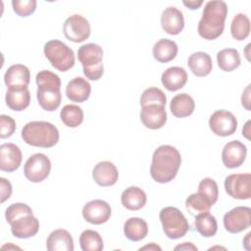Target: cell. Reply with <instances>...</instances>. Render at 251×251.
I'll return each mask as SVG.
<instances>
[{"instance_id": "33", "label": "cell", "mask_w": 251, "mask_h": 251, "mask_svg": "<svg viewBox=\"0 0 251 251\" xmlns=\"http://www.w3.org/2000/svg\"><path fill=\"white\" fill-rule=\"evenodd\" d=\"M60 118L68 127H76L83 122V111L75 104H68L63 107Z\"/></svg>"}, {"instance_id": "6", "label": "cell", "mask_w": 251, "mask_h": 251, "mask_svg": "<svg viewBox=\"0 0 251 251\" xmlns=\"http://www.w3.org/2000/svg\"><path fill=\"white\" fill-rule=\"evenodd\" d=\"M43 52L53 68L60 72H67L75 65V53L64 42L53 39L44 44Z\"/></svg>"}, {"instance_id": "21", "label": "cell", "mask_w": 251, "mask_h": 251, "mask_svg": "<svg viewBox=\"0 0 251 251\" xmlns=\"http://www.w3.org/2000/svg\"><path fill=\"white\" fill-rule=\"evenodd\" d=\"M90 92L91 85L81 76L73 78L66 86V95L73 102L81 103L86 101L90 96Z\"/></svg>"}, {"instance_id": "11", "label": "cell", "mask_w": 251, "mask_h": 251, "mask_svg": "<svg viewBox=\"0 0 251 251\" xmlns=\"http://www.w3.org/2000/svg\"><path fill=\"white\" fill-rule=\"evenodd\" d=\"M209 126L216 135L226 137L235 132L237 128V120L231 112L218 110L211 115L209 119Z\"/></svg>"}, {"instance_id": "20", "label": "cell", "mask_w": 251, "mask_h": 251, "mask_svg": "<svg viewBox=\"0 0 251 251\" xmlns=\"http://www.w3.org/2000/svg\"><path fill=\"white\" fill-rule=\"evenodd\" d=\"M30 79V73L26 66L22 64L12 65L4 75V81L10 87H27Z\"/></svg>"}, {"instance_id": "18", "label": "cell", "mask_w": 251, "mask_h": 251, "mask_svg": "<svg viewBox=\"0 0 251 251\" xmlns=\"http://www.w3.org/2000/svg\"><path fill=\"white\" fill-rule=\"evenodd\" d=\"M162 28L171 35L180 33L184 27V18L182 13L176 7L166 8L161 16Z\"/></svg>"}, {"instance_id": "45", "label": "cell", "mask_w": 251, "mask_h": 251, "mask_svg": "<svg viewBox=\"0 0 251 251\" xmlns=\"http://www.w3.org/2000/svg\"><path fill=\"white\" fill-rule=\"evenodd\" d=\"M250 121H248L246 124H245V126H244V127H243V129H242V133H243V135L247 138V139H249V133H250V130H249V127H250Z\"/></svg>"}, {"instance_id": "35", "label": "cell", "mask_w": 251, "mask_h": 251, "mask_svg": "<svg viewBox=\"0 0 251 251\" xmlns=\"http://www.w3.org/2000/svg\"><path fill=\"white\" fill-rule=\"evenodd\" d=\"M211 206L212 205L209 203V201L198 192L190 194L185 200V208L192 216L209 212Z\"/></svg>"}, {"instance_id": "16", "label": "cell", "mask_w": 251, "mask_h": 251, "mask_svg": "<svg viewBox=\"0 0 251 251\" xmlns=\"http://www.w3.org/2000/svg\"><path fill=\"white\" fill-rule=\"evenodd\" d=\"M140 121L144 126L150 129H158L163 127L167 122V112L165 110V106H143L140 111Z\"/></svg>"}, {"instance_id": "39", "label": "cell", "mask_w": 251, "mask_h": 251, "mask_svg": "<svg viewBox=\"0 0 251 251\" xmlns=\"http://www.w3.org/2000/svg\"><path fill=\"white\" fill-rule=\"evenodd\" d=\"M16 130V122L13 118L7 115L0 116V137H10Z\"/></svg>"}, {"instance_id": "29", "label": "cell", "mask_w": 251, "mask_h": 251, "mask_svg": "<svg viewBox=\"0 0 251 251\" xmlns=\"http://www.w3.org/2000/svg\"><path fill=\"white\" fill-rule=\"evenodd\" d=\"M124 233L131 241H140L148 234V225L141 218H129L124 225Z\"/></svg>"}, {"instance_id": "43", "label": "cell", "mask_w": 251, "mask_h": 251, "mask_svg": "<svg viewBox=\"0 0 251 251\" xmlns=\"http://www.w3.org/2000/svg\"><path fill=\"white\" fill-rule=\"evenodd\" d=\"M184 6H186L187 8L191 9V10H195V9H198L202 4H203V1L202 0H192V1H183L182 2Z\"/></svg>"}, {"instance_id": "15", "label": "cell", "mask_w": 251, "mask_h": 251, "mask_svg": "<svg viewBox=\"0 0 251 251\" xmlns=\"http://www.w3.org/2000/svg\"><path fill=\"white\" fill-rule=\"evenodd\" d=\"M246 155V146L239 140H231L224 146L222 151V160L226 168L235 169L243 164Z\"/></svg>"}, {"instance_id": "17", "label": "cell", "mask_w": 251, "mask_h": 251, "mask_svg": "<svg viewBox=\"0 0 251 251\" xmlns=\"http://www.w3.org/2000/svg\"><path fill=\"white\" fill-rule=\"evenodd\" d=\"M21 149L14 143H3L0 146V170L7 173L15 172L22 163Z\"/></svg>"}, {"instance_id": "23", "label": "cell", "mask_w": 251, "mask_h": 251, "mask_svg": "<svg viewBox=\"0 0 251 251\" xmlns=\"http://www.w3.org/2000/svg\"><path fill=\"white\" fill-rule=\"evenodd\" d=\"M161 81L169 91H176L185 85L187 73L181 67H171L162 74Z\"/></svg>"}, {"instance_id": "38", "label": "cell", "mask_w": 251, "mask_h": 251, "mask_svg": "<svg viewBox=\"0 0 251 251\" xmlns=\"http://www.w3.org/2000/svg\"><path fill=\"white\" fill-rule=\"evenodd\" d=\"M35 0H13L12 6L14 12L20 17H27L36 9Z\"/></svg>"}, {"instance_id": "7", "label": "cell", "mask_w": 251, "mask_h": 251, "mask_svg": "<svg viewBox=\"0 0 251 251\" xmlns=\"http://www.w3.org/2000/svg\"><path fill=\"white\" fill-rule=\"evenodd\" d=\"M159 218L165 234L171 239L180 238L189 230V224L186 218L176 207L169 206L163 208L160 211Z\"/></svg>"}, {"instance_id": "24", "label": "cell", "mask_w": 251, "mask_h": 251, "mask_svg": "<svg viewBox=\"0 0 251 251\" xmlns=\"http://www.w3.org/2000/svg\"><path fill=\"white\" fill-rule=\"evenodd\" d=\"M6 104L13 111L26 109L30 102V93L27 87H10L6 92Z\"/></svg>"}, {"instance_id": "27", "label": "cell", "mask_w": 251, "mask_h": 251, "mask_svg": "<svg viewBox=\"0 0 251 251\" xmlns=\"http://www.w3.org/2000/svg\"><path fill=\"white\" fill-rule=\"evenodd\" d=\"M170 109L175 117L185 118L194 112L195 102L187 93H180L171 100Z\"/></svg>"}, {"instance_id": "13", "label": "cell", "mask_w": 251, "mask_h": 251, "mask_svg": "<svg viewBox=\"0 0 251 251\" xmlns=\"http://www.w3.org/2000/svg\"><path fill=\"white\" fill-rule=\"evenodd\" d=\"M9 225L11 232L18 238H29L34 236L39 229V221L35 218L32 212H27L14 218Z\"/></svg>"}, {"instance_id": "44", "label": "cell", "mask_w": 251, "mask_h": 251, "mask_svg": "<svg viewBox=\"0 0 251 251\" xmlns=\"http://www.w3.org/2000/svg\"><path fill=\"white\" fill-rule=\"evenodd\" d=\"M139 250H159V251H161L162 249H161L160 246H158L157 244L152 242V243H150L148 245H145V246L139 248Z\"/></svg>"}, {"instance_id": "40", "label": "cell", "mask_w": 251, "mask_h": 251, "mask_svg": "<svg viewBox=\"0 0 251 251\" xmlns=\"http://www.w3.org/2000/svg\"><path fill=\"white\" fill-rule=\"evenodd\" d=\"M1 182V202L4 203L7 199L10 198L12 194V185L9 180L4 177L0 178Z\"/></svg>"}, {"instance_id": "37", "label": "cell", "mask_w": 251, "mask_h": 251, "mask_svg": "<svg viewBox=\"0 0 251 251\" xmlns=\"http://www.w3.org/2000/svg\"><path fill=\"white\" fill-rule=\"evenodd\" d=\"M198 193H200L202 196H204L209 203L213 206L219 196V189L217 182L210 177L203 178L198 185Z\"/></svg>"}, {"instance_id": "2", "label": "cell", "mask_w": 251, "mask_h": 251, "mask_svg": "<svg viewBox=\"0 0 251 251\" xmlns=\"http://www.w3.org/2000/svg\"><path fill=\"white\" fill-rule=\"evenodd\" d=\"M227 15V5L221 0L208 1L203 9L202 18L197 26L199 35L206 40L218 38L224 31Z\"/></svg>"}, {"instance_id": "28", "label": "cell", "mask_w": 251, "mask_h": 251, "mask_svg": "<svg viewBox=\"0 0 251 251\" xmlns=\"http://www.w3.org/2000/svg\"><path fill=\"white\" fill-rule=\"evenodd\" d=\"M177 44L171 39L163 38L157 41L152 49L153 57L160 63H168L174 60L177 54Z\"/></svg>"}, {"instance_id": "31", "label": "cell", "mask_w": 251, "mask_h": 251, "mask_svg": "<svg viewBox=\"0 0 251 251\" xmlns=\"http://www.w3.org/2000/svg\"><path fill=\"white\" fill-rule=\"evenodd\" d=\"M194 225L196 230L204 237H212L218 231L217 220L209 212L196 215Z\"/></svg>"}, {"instance_id": "41", "label": "cell", "mask_w": 251, "mask_h": 251, "mask_svg": "<svg viewBox=\"0 0 251 251\" xmlns=\"http://www.w3.org/2000/svg\"><path fill=\"white\" fill-rule=\"evenodd\" d=\"M241 104L247 110L250 111V84H248L241 96Z\"/></svg>"}, {"instance_id": "32", "label": "cell", "mask_w": 251, "mask_h": 251, "mask_svg": "<svg viewBox=\"0 0 251 251\" xmlns=\"http://www.w3.org/2000/svg\"><path fill=\"white\" fill-rule=\"evenodd\" d=\"M230 33L235 40H244L250 33L249 18L242 13L236 14L230 24Z\"/></svg>"}, {"instance_id": "5", "label": "cell", "mask_w": 251, "mask_h": 251, "mask_svg": "<svg viewBox=\"0 0 251 251\" xmlns=\"http://www.w3.org/2000/svg\"><path fill=\"white\" fill-rule=\"evenodd\" d=\"M78 61L83 68V74L90 80H98L104 74L102 63L103 49L96 43L83 44L77 51Z\"/></svg>"}, {"instance_id": "14", "label": "cell", "mask_w": 251, "mask_h": 251, "mask_svg": "<svg viewBox=\"0 0 251 251\" xmlns=\"http://www.w3.org/2000/svg\"><path fill=\"white\" fill-rule=\"evenodd\" d=\"M112 214L110 205L101 199H94L87 202L82 208V217L92 225H102L106 223Z\"/></svg>"}, {"instance_id": "30", "label": "cell", "mask_w": 251, "mask_h": 251, "mask_svg": "<svg viewBox=\"0 0 251 251\" xmlns=\"http://www.w3.org/2000/svg\"><path fill=\"white\" fill-rule=\"evenodd\" d=\"M217 62L219 68L224 72H232L240 66L239 52L234 48H226L218 52Z\"/></svg>"}, {"instance_id": "34", "label": "cell", "mask_w": 251, "mask_h": 251, "mask_svg": "<svg viewBox=\"0 0 251 251\" xmlns=\"http://www.w3.org/2000/svg\"><path fill=\"white\" fill-rule=\"evenodd\" d=\"M79 245L82 251H101L104 248L101 235L92 229H85L80 233Z\"/></svg>"}, {"instance_id": "10", "label": "cell", "mask_w": 251, "mask_h": 251, "mask_svg": "<svg viewBox=\"0 0 251 251\" xmlns=\"http://www.w3.org/2000/svg\"><path fill=\"white\" fill-rule=\"evenodd\" d=\"M226 192L232 198L245 200L251 197V175L232 174L225 179Z\"/></svg>"}, {"instance_id": "4", "label": "cell", "mask_w": 251, "mask_h": 251, "mask_svg": "<svg viewBox=\"0 0 251 251\" xmlns=\"http://www.w3.org/2000/svg\"><path fill=\"white\" fill-rule=\"evenodd\" d=\"M59 137L58 128L53 124L45 121L29 122L22 129L24 141L34 147H53L58 143Z\"/></svg>"}, {"instance_id": "1", "label": "cell", "mask_w": 251, "mask_h": 251, "mask_svg": "<svg viewBox=\"0 0 251 251\" xmlns=\"http://www.w3.org/2000/svg\"><path fill=\"white\" fill-rule=\"evenodd\" d=\"M180 164L181 156L176 147L161 145L153 153L150 175L159 183L170 182L176 177Z\"/></svg>"}, {"instance_id": "19", "label": "cell", "mask_w": 251, "mask_h": 251, "mask_svg": "<svg viewBox=\"0 0 251 251\" xmlns=\"http://www.w3.org/2000/svg\"><path fill=\"white\" fill-rule=\"evenodd\" d=\"M92 177L100 186H112L118 180L119 172L112 162L102 161L93 168Z\"/></svg>"}, {"instance_id": "8", "label": "cell", "mask_w": 251, "mask_h": 251, "mask_svg": "<svg viewBox=\"0 0 251 251\" xmlns=\"http://www.w3.org/2000/svg\"><path fill=\"white\" fill-rule=\"evenodd\" d=\"M51 162L43 153L31 155L24 167L25 176L31 182H41L50 174Z\"/></svg>"}, {"instance_id": "25", "label": "cell", "mask_w": 251, "mask_h": 251, "mask_svg": "<svg viewBox=\"0 0 251 251\" xmlns=\"http://www.w3.org/2000/svg\"><path fill=\"white\" fill-rule=\"evenodd\" d=\"M187 65L192 74L199 77L208 75L213 69V62L210 55L202 51L192 53L187 60Z\"/></svg>"}, {"instance_id": "36", "label": "cell", "mask_w": 251, "mask_h": 251, "mask_svg": "<svg viewBox=\"0 0 251 251\" xmlns=\"http://www.w3.org/2000/svg\"><path fill=\"white\" fill-rule=\"evenodd\" d=\"M167 97L165 93L158 87H149L143 91L140 97L141 107L147 105H161L165 106Z\"/></svg>"}, {"instance_id": "9", "label": "cell", "mask_w": 251, "mask_h": 251, "mask_svg": "<svg viewBox=\"0 0 251 251\" xmlns=\"http://www.w3.org/2000/svg\"><path fill=\"white\" fill-rule=\"evenodd\" d=\"M63 32L70 41L80 43L86 40L91 32L89 22L81 15H72L64 23Z\"/></svg>"}, {"instance_id": "3", "label": "cell", "mask_w": 251, "mask_h": 251, "mask_svg": "<svg viewBox=\"0 0 251 251\" xmlns=\"http://www.w3.org/2000/svg\"><path fill=\"white\" fill-rule=\"evenodd\" d=\"M35 81L37 84L36 97L40 107L48 112L58 109L62 101L59 75L48 70H43L36 75Z\"/></svg>"}, {"instance_id": "26", "label": "cell", "mask_w": 251, "mask_h": 251, "mask_svg": "<svg viewBox=\"0 0 251 251\" xmlns=\"http://www.w3.org/2000/svg\"><path fill=\"white\" fill-rule=\"evenodd\" d=\"M147 196L144 190L137 186H129L121 195V202L125 208L130 211H137L146 204Z\"/></svg>"}, {"instance_id": "22", "label": "cell", "mask_w": 251, "mask_h": 251, "mask_svg": "<svg viewBox=\"0 0 251 251\" xmlns=\"http://www.w3.org/2000/svg\"><path fill=\"white\" fill-rule=\"evenodd\" d=\"M46 247L49 251H73L74 239L67 229L58 228L48 235Z\"/></svg>"}, {"instance_id": "12", "label": "cell", "mask_w": 251, "mask_h": 251, "mask_svg": "<svg viewBox=\"0 0 251 251\" xmlns=\"http://www.w3.org/2000/svg\"><path fill=\"white\" fill-rule=\"evenodd\" d=\"M251 226V209L238 206L224 216V226L230 233H238Z\"/></svg>"}, {"instance_id": "42", "label": "cell", "mask_w": 251, "mask_h": 251, "mask_svg": "<svg viewBox=\"0 0 251 251\" xmlns=\"http://www.w3.org/2000/svg\"><path fill=\"white\" fill-rule=\"evenodd\" d=\"M175 250H195V251H197L198 248L191 242H183L182 244L176 246Z\"/></svg>"}, {"instance_id": "46", "label": "cell", "mask_w": 251, "mask_h": 251, "mask_svg": "<svg viewBox=\"0 0 251 251\" xmlns=\"http://www.w3.org/2000/svg\"><path fill=\"white\" fill-rule=\"evenodd\" d=\"M6 247H8V249H10L9 245H4V246H2V249L6 248ZM12 248H14V249H20V247H18V246H12Z\"/></svg>"}]
</instances>
